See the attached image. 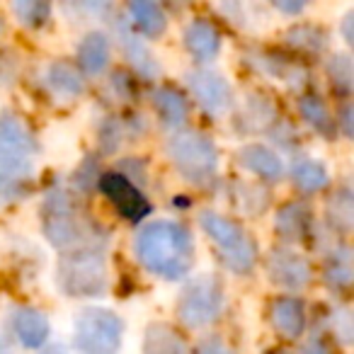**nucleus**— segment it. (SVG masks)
Returning a JSON list of instances; mask_svg holds the SVG:
<instances>
[{"instance_id": "6", "label": "nucleus", "mask_w": 354, "mask_h": 354, "mask_svg": "<svg viewBox=\"0 0 354 354\" xmlns=\"http://www.w3.org/2000/svg\"><path fill=\"white\" fill-rule=\"evenodd\" d=\"M199 226L207 233L209 241L216 245L221 262L236 274H248L252 272L257 262V243L252 236L233 218L223 216L216 212H202Z\"/></svg>"}, {"instance_id": "16", "label": "nucleus", "mask_w": 354, "mask_h": 354, "mask_svg": "<svg viewBox=\"0 0 354 354\" xmlns=\"http://www.w3.org/2000/svg\"><path fill=\"white\" fill-rule=\"evenodd\" d=\"M238 162L252 175L262 177L267 183H279L284 177V162L277 156V151L262 146V143H248L238 153Z\"/></svg>"}, {"instance_id": "25", "label": "nucleus", "mask_w": 354, "mask_h": 354, "mask_svg": "<svg viewBox=\"0 0 354 354\" xmlns=\"http://www.w3.org/2000/svg\"><path fill=\"white\" fill-rule=\"evenodd\" d=\"M325 281L335 291L349 289V284H352V257H349V248L339 245L330 250L328 260H325Z\"/></svg>"}, {"instance_id": "31", "label": "nucleus", "mask_w": 354, "mask_h": 354, "mask_svg": "<svg viewBox=\"0 0 354 354\" xmlns=\"http://www.w3.org/2000/svg\"><path fill=\"white\" fill-rule=\"evenodd\" d=\"M100 175H102V170H100V165L95 162V158H88V160L78 167V172H75V177H73V183H75V187H78V189L88 192L90 187H95V185H97Z\"/></svg>"}, {"instance_id": "17", "label": "nucleus", "mask_w": 354, "mask_h": 354, "mask_svg": "<svg viewBox=\"0 0 354 354\" xmlns=\"http://www.w3.org/2000/svg\"><path fill=\"white\" fill-rule=\"evenodd\" d=\"M127 22L138 37H148L156 39L165 32L167 27V15L162 12V8L151 0H133L127 6Z\"/></svg>"}, {"instance_id": "38", "label": "nucleus", "mask_w": 354, "mask_h": 354, "mask_svg": "<svg viewBox=\"0 0 354 354\" xmlns=\"http://www.w3.org/2000/svg\"><path fill=\"white\" fill-rule=\"evenodd\" d=\"M41 354H64V352H61L59 347H51V349H44V352H41Z\"/></svg>"}, {"instance_id": "12", "label": "nucleus", "mask_w": 354, "mask_h": 354, "mask_svg": "<svg viewBox=\"0 0 354 354\" xmlns=\"http://www.w3.org/2000/svg\"><path fill=\"white\" fill-rule=\"evenodd\" d=\"M270 320L281 337L299 339L308 325L306 304L299 296H277L270 304Z\"/></svg>"}, {"instance_id": "9", "label": "nucleus", "mask_w": 354, "mask_h": 354, "mask_svg": "<svg viewBox=\"0 0 354 354\" xmlns=\"http://www.w3.org/2000/svg\"><path fill=\"white\" fill-rule=\"evenodd\" d=\"M95 187L104 194L109 204L117 209L119 216H124L127 221L131 223H141L143 218L151 214V202L148 197L141 192V187L127 180L119 170H109V172H102L97 177V185Z\"/></svg>"}, {"instance_id": "21", "label": "nucleus", "mask_w": 354, "mask_h": 354, "mask_svg": "<svg viewBox=\"0 0 354 354\" xmlns=\"http://www.w3.org/2000/svg\"><path fill=\"white\" fill-rule=\"evenodd\" d=\"M299 114L304 117V122L313 129L315 133H320L323 138H335L337 133V124L330 112V107L325 104V100L315 93L301 95L299 97Z\"/></svg>"}, {"instance_id": "2", "label": "nucleus", "mask_w": 354, "mask_h": 354, "mask_svg": "<svg viewBox=\"0 0 354 354\" xmlns=\"http://www.w3.org/2000/svg\"><path fill=\"white\" fill-rule=\"evenodd\" d=\"M39 143L15 112H0V202L27 197L35 185Z\"/></svg>"}, {"instance_id": "18", "label": "nucleus", "mask_w": 354, "mask_h": 354, "mask_svg": "<svg viewBox=\"0 0 354 354\" xmlns=\"http://www.w3.org/2000/svg\"><path fill=\"white\" fill-rule=\"evenodd\" d=\"M310 226H313V214L304 202H289L277 212L274 228L284 241H304L310 233Z\"/></svg>"}, {"instance_id": "5", "label": "nucleus", "mask_w": 354, "mask_h": 354, "mask_svg": "<svg viewBox=\"0 0 354 354\" xmlns=\"http://www.w3.org/2000/svg\"><path fill=\"white\" fill-rule=\"evenodd\" d=\"M167 158L172 167L194 187H209L218 175V148L207 133L183 129L167 138Z\"/></svg>"}, {"instance_id": "26", "label": "nucleus", "mask_w": 354, "mask_h": 354, "mask_svg": "<svg viewBox=\"0 0 354 354\" xmlns=\"http://www.w3.org/2000/svg\"><path fill=\"white\" fill-rule=\"evenodd\" d=\"M328 223L335 233L347 236L352 231V218H354V207H352V192L347 187L337 189L333 197L328 199Z\"/></svg>"}, {"instance_id": "28", "label": "nucleus", "mask_w": 354, "mask_h": 354, "mask_svg": "<svg viewBox=\"0 0 354 354\" xmlns=\"http://www.w3.org/2000/svg\"><path fill=\"white\" fill-rule=\"evenodd\" d=\"M328 78L333 83V90L342 97H349L352 93V78H354V71H352V59L349 54H335L330 56L328 61Z\"/></svg>"}, {"instance_id": "33", "label": "nucleus", "mask_w": 354, "mask_h": 354, "mask_svg": "<svg viewBox=\"0 0 354 354\" xmlns=\"http://www.w3.org/2000/svg\"><path fill=\"white\" fill-rule=\"evenodd\" d=\"M335 124H337V129L342 127L344 136H352V104L344 102L342 109H339V117H335Z\"/></svg>"}, {"instance_id": "13", "label": "nucleus", "mask_w": 354, "mask_h": 354, "mask_svg": "<svg viewBox=\"0 0 354 354\" xmlns=\"http://www.w3.org/2000/svg\"><path fill=\"white\" fill-rule=\"evenodd\" d=\"M117 39L119 46H122L124 56L129 59V64L133 66V71L138 73V78L143 80H153L160 75V64L156 61L153 51L146 46V41L136 35V32L129 27L127 20L117 22Z\"/></svg>"}, {"instance_id": "30", "label": "nucleus", "mask_w": 354, "mask_h": 354, "mask_svg": "<svg viewBox=\"0 0 354 354\" xmlns=\"http://www.w3.org/2000/svg\"><path fill=\"white\" fill-rule=\"evenodd\" d=\"M129 133V122L119 117H107L100 127V151L117 153L124 143V136Z\"/></svg>"}, {"instance_id": "29", "label": "nucleus", "mask_w": 354, "mask_h": 354, "mask_svg": "<svg viewBox=\"0 0 354 354\" xmlns=\"http://www.w3.org/2000/svg\"><path fill=\"white\" fill-rule=\"evenodd\" d=\"M12 12L22 27L37 30V27H44L49 22L51 6L41 3V0H20V3H12Z\"/></svg>"}, {"instance_id": "14", "label": "nucleus", "mask_w": 354, "mask_h": 354, "mask_svg": "<svg viewBox=\"0 0 354 354\" xmlns=\"http://www.w3.org/2000/svg\"><path fill=\"white\" fill-rule=\"evenodd\" d=\"M10 328L15 337L20 339L22 347L27 349H41L51 335V325L41 310L32 308V306H20L12 310Z\"/></svg>"}, {"instance_id": "27", "label": "nucleus", "mask_w": 354, "mask_h": 354, "mask_svg": "<svg viewBox=\"0 0 354 354\" xmlns=\"http://www.w3.org/2000/svg\"><path fill=\"white\" fill-rule=\"evenodd\" d=\"M286 41L306 54H323L328 49V32L315 25H296L286 32Z\"/></svg>"}, {"instance_id": "3", "label": "nucleus", "mask_w": 354, "mask_h": 354, "mask_svg": "<svg viewBox=\"0 0 354 354\" xmlns=\"http://www.w3.org/2000/svg\"><path fill=\"white\" fill-rule=\"evenodd\" d=\"M41 231L46 241L61 252L73 248L88 245V243H107L109 236L85 216L78 207L73 194L64 187H54L46 192L41 202Z\"/></svg>"}, {"instance_id": "8", "label": "nucleus", "mask_w": 354, "mask_h": 354, "mask_svg": "<svg viewBox=\"0 0 354 354\" xmlns=\"http://www.w3.org/2000/svg\"><path fill=\"white\" fill-rule=\"evenodd\" d=\"M223 310V286L218 277L202 274L187 281L180 296H177V318L185 328L202 330L216 323Z\"/></svg>"}, {"instance_id": "40", "label": "nucleus", "mask_w": 354, "mask_h": 354, "mask_svg": "<svg viewBox=\"0 0 354 354\" xmlns=\"http://www.w3.org/2000/svg\"><path fill=\"white\" fill-rule=\"evenodd\" d=\"M0 32H3V25H0Z\"/></svg>"}, {"instance_id": "11", "label": "nucleus", "mask_w": 354, "mask_h": 354, "mask_svg": "<svg viewBox=\"0 0 354 354\" xmlns=\"http://www.w3.org/2000/svg\"><path fill=\"white\" fill-rule=\"evenodd\" d=\"M267 274L272 284L281 286L286 291H301L313 277L310 262L301 252L289 248H274L267 257Z\"/></svg>"}, {"instance_id": "4", "label": "nucleus", "mask_w": 354, "mask_h": 354, "mask_svg": "<svg viewBox=\"0 0 354 354\" xmlns=\"http://www.w3.org/2000/svg\"><path fill=\"white\" fill-rule=\"evenodd\" d=\"M56 281L71 299H100L107 294V243H88L61 252Z\"/></svg>"}, {"instance_id": "24", "label": "nucleus", "mask_w": 354, "mask_h": 354, "mask_svg": "<svg viewBox=\"0 0 354 354\" xmlns=\"http://www.w3.org/2000/svg\"><path fill=\"white\" fill-rule=\"evenodd\" d=\"M143 352L146 354H187V344H185L183 335L175 333L170 325L156 323L146 330Z\"/></svg>"}, {"instance_id": "35", "label": "nucleus", "mask_w": 354, "mask_h": 354, "mask_svg": "<svg viewBox=\"0 0 354 354\" xmlns=\"http://www.w3.org/2000/svg\"><path fill=\"white\" fill-rule=\"evenodd\" d=\"M352 22H354V12L349 10L347 15H344V20H342V32H344V41H347V44H352V41H354Z\"/></svg>"}, {"instance_id": "36", "label": "nucleus", "mask_w": 354, "mask_h": 354, "mask_svg": "<svg viewBox=\"0 0 354 354\" xmlns=\"http://www.w3.org/2000/svg\"><path fill=\"white\" fill-rule=\"evenodd\" d=\"M304 354H330V352L323 347V344L315 342V339H313V342H308V344L304 347Z\"/></svg>"}, {"instance_id": "15", "label": "nucleus", "mask_w": 354, "mask_h": 354, "mask_svg": "<svg viewBox=\"0 0 354 354\" xmlns=\"http://www.w3.org/2000/svg\"><path fill=\"white\" fill-rule=\"evenodd\" d=\"M183 39H185V49L199 64H209L221 51V32L216 30V25H212L204 17H197V20H192L185 27Z\"/></svg>"}, {"instance_id": "22", "label": "nucleus", "mask_w": 354, "mask_h": 354, "mask_svg": "<svg viewBox=\"0 0 354 354\" xmlns=\"http://www.w3.org/2000/svg\"><path fill=\"white\" fill-rule=\"evenodd\" d=\"M291 183L304 194L323 192L330 185L328 167L320 160H313V158H299V160H294V165H291Z\"/></svg>"}, {"instance_id": "23", "label": "nucleus", "mask_w": 354, "mask_h": 354, "mask_svg": "<svg viewBox=\"0 0 354 354\" xmlns=\"http://www.w3.org/2000/svg\"><path fill=\"white\" fill-rule=\"evenodd\" d=\"M46 85L61 97H78L85 90V80L75 66L66 64V61H54L46 68Z\"/></svg>"}, {"instance_id": "1", "label": "nucleus", "mask_w": 354, "mask_h": 354, "mask_svg": "<svg viewBox=\"0 0 354 354\" xmlns=\"http://www.w3.org/2000/svg\"><path fill=\"white\" fill-rule=\"evenodd\" d=\"M131 248L143 270L167 281L185 279L197 260V248L189 228L172 218L143 223L133 236Z\"/></svg>"}, {"instance_id": "34", "label": "nucleus", "mask_w": 354, "mask_h": 354, "mask_svg": "<svg viewBox=\"0 0 354 354\" xmlns=\"http://www.w3.org/2000/svg\"><path fill=\"white\" fill-rule=\"evenodd\" d=\"M272 6H274V10L286 12V15H299L306 10V3H296V0H274Z\"/></svg>"}, {"instance_id": "37", "label": "nucleus", "mask_w": 354, "mask_h": 354, "mask_svg": "<svg viewBox=\"0 0 354 354\" xmlns=\"http://www.w3.org/2000/svg\"><path fill=\"white\" fill-rule=\"evenodd\" d=\"M0 354H12L10 339H8V335H6V330H3V328H0Z\"/></svg>"}, {"instance_id": "39", "label": "nucleus", "mask_w": 354, "mask_h": 354, "mask_svg": "<svg viewBox=\"0 0 354 354\" xmlns=\"http://www.w3.org/2000/svg\"><path fill=\"white\" fill-rule=\"evenodd\" d=\"M267 354H291V352H286V349H272V352H267Z\"/></svg>"}, {"instance_id": "20", "label": "nucleus", "mask_w": 354, "mask_h": 354, "mask_svg": "<svg viewBox=\"0 0 354 354\" xmlns=\"http://www.w3.org/2000/svg\"><path fill=\"white\" fill-rule=\"evenodd\" d=\"M153 107L160 114L162 124L175 129L185 127V122L189 117L187 97L177 88H172V85H160V88L153 90Z\"/></svg>"}, {"instance_id": "19", "label": "nucleus", "mask_w": 354, "mask_h": 354, "mask_svg": "<svg viewBox=\"0 0 354 354\" xmlns=\"http://www.w3.org/2000/svg\"><path fill=\"white\" fill-rule=\"evenodd\" d=\"M80 73L100 75L109 66V37L104 32H88L78 44Z\"/></svg>"}, {"instance_id": "32", "label": "nucleus", "mask_w": 354, "mask_h": 354, "mask_svg": "<svg viewBox=\"0 0 354 354\" xmlns=\"http://www.w3.org/2000/svg\"><path fill=\"white\" fill-rule=\"evenodd\" d=\"M194 354H231V349L226 347V342H223L218 335H209V337H204L202 342L197 344Z\"/></svg>"}, {"instance_id": "7", "label": "nucleus", "mask_w": 354, "mask_h": 354, "mask_svg": "<svg viewBox=\"0 0 354 354\" xmlns=\"http://www.w3.org/2000/svg\"><path fill=\"white\" fill-rule=\"evenodd\" d=\"M124 342V320L114 310L90 306L73 320V347L78 354H119Z\"/></svg>"}, {"instance_id": "10", "label": "nucleus", "mask_w": 354, "mask_h": 354, "mask_svg": "<svg viewBox=\"0 0 354 354\" xmlns=\"http://www.w3.org/2000/svg\"><path fill=\"white\" fill-rule=\"evenodd\" d=\"M187 88L194 95L197 104L212 117L223 114L233 102V90L221 73L209 68H197L187 73Z\"/></svg>"}]
</instances>
